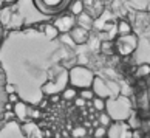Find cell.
I'll return each mask as SVG.
<instances>
[{"label":"cell","instance_id":"cell-1","mask_svg":"<svg viewBox=\"0 0 150 138\" xmlns=\"http://www.w3.org/2000/svg\"><path fill=\"white\" fill-rule=\"evenodd\" d=\"M115 123H125L133 113L132 101L129 96H116L107 99V110H105Z\"/></svg>","mask_w":150,"mask_h":138},{"label":"cell","instance_id":"cell-2","mask_svg":"<svg viewBox=\"0 0 150 138\" xmlns=\"http://www.w3.org/2000/svg\"><path fill=\"white\" fill-rule=\"evenodd\" d=\"M96 78L94 71L87 67V65H73V67L68 68V81H70V85L76 87L77 90H82V89H91L93 85V81Z\"/></svg>","mask_w":150,"mask_h":138},{"label":"cell","instance_id":"cell-3","mask_svg":"<svg viewBox=\"0 0 150 138\" xmlns=\"http://www.w3.org/2000/svg\"><path fill=\"white\" fill-rule=\"evenodd\" d=\"M91 89L94 92V95L104 99H110V98H116L121 95V87L116 81H110L104 76H96L93 81Z\"/></svg>","mask_w":150,"mask_h":138},{"label":"cell","instance_id":"cell-4","mask_svg":"<svg viewBox=\"0 0 150 138\" xmlns=\"http://www.w3.org/2000/svg\"><path fill=\"white\" fill-rule=\"evenodd\" d=\"M138 43H139V39H138V36L135 33L129 34V36H118V39L115 41L116 53L119 56H130V54L136 51Z\"/></svg>","mask_w":150,"mask_h":138},{"label":"cell","instance_id":"cell-5","mask_svg":"<svg viewBox=\"0 0 150 138\" xmlns=\"http://www.w3.org/2000/svg\"><path fill=\"white\" fill-rule=\"evenodd\" d=\"M73 0H34L39 11L45 14H56L68 8Z\"/></svg>","mask_w":150,"mask_h":138},{"label":"cell","instance_id":"cell-6","mask_svg":"<svg viewBox=\"0 0 150 138\" xmlns=\"http://www.w3.org/2000/svg\"><path fill=\"white\" fill-rule=\"evenodd\" d=\"M53 23L57 26L60 34H64V33H70L71 30H73L77 25V22H76V17L73 14H64V16H59Z\"/></svg>","mask_w":150,"mask_h":138},{"label":"cell","instance_id":"cell-7","mask_svg":"<svg viewBox=\"0 0 150 138\" xmlns=\"http://www.w3.org/2000/svg\"><path fill=\"white\" fill-rule=\"evenodd\" d=\"M107 138H132L130 127L125 126L124 123H113L108 127Z\"/></svg>","mask_w":150,"mask_h":138},{"label":"cell","instance_id":"cell-8","mask_svg":"<svg viewBox=\"0 0 150 138\" xmlns=\"http://www.w3.org/2000/svg\"><path fill=\"white\" fill-rule=\"evenodd\" d=\"M30 110H31V106H28V104L23 102V101H19L17 104H14V107H13V112L16 115V120L20 121L22 124L31 121L30 120Z\"/></svg>","mask_w":150,"mask_h":138},{"label":"cell","instance_id":"cell-9","mask_svg":"<svg viewBox=\"0 0 150 138\" xmlns=\"http://www.w3.org/2000/svg\"><path fill=\"white\" fill-rule=\"evenodd\" d=\"M70 36L73 37L76 45H82V43H87L88 39H90V30H87L81 25H76L74 28L70 31Z\"/></svg>","mask_w":150,"mask_h":138},{"label":"cell","instance_id":"cell-10","mask_svg":"<svg viewBox=\"0 0 150 138\" xmlns=\"http://www.w3.org/2000/svg\"><path fill=\"white\" fill-rule=\"evenodd\" d=\"M116 34L118 36L133 34V25L129 22V19H119L116 22Z\"/></svg>","mask_w":150,"mask_h":138},{"label":"cell","instance_id":"cell-11","mask_svg":"<svg viewBox=\"0 0 150 138\" xmlns=\"http://www.w3.org/2000/svg\"><path fill=\"white\" fill-rule=\"evenodd\" d=\"M76 22H77V25L84 26V28H87V30H91L94 26V19H93V16L88 13V11H84L81 16H77Z\"/></svg>","mask_w":150,"mask_h":138},{"label":"cell","instance_id":"cell-12","mask_svg":"<svg viewBox=\"0 0 150 138\" xmlns=\"http://www.w3.org/2000/svg\"><path fill=\"white\" fill-rule=\"evenodd\" d=\"M60 96H62V101H67V102H73L74 99L79 96V90L73 85H67L65 89L60 92Z\"/></svg>","mask_w":150,"mask_h":138},{"label":"cell","instance_id":"cell-13","mask_svg":"<svg viewBox=\"0 0 150 138\" xmlns=\"http://www.w3.org/2000/svg\"><path fill=\"white\" fill-rule=\"evenodd\" d=\"M68 11H70V14L74 16V17L81 16V14L85 11V3H84V0H73V2H71V5L68 6Z\"/></svg>","mask_w":150,"mask_h":138},{"label":"cell","instance_id":"cell-14","mask_svg":"<svg viewBox=\"0 0 150 138\" xmlns=\"http://www.w3.org/2000/svg\"><path fill=\"white\" fill-rule=\"evenodd\" d=\"M135 76L139 79H149L150 78V64H147V62L139 64L135 68Z\"/></svg>","mask_w":150,"mask_h":138},{"label":"cell","instance_id":"cell-15","mask_svg":"<svg viewBox=\"0 0 150 138\" xmlns=\"http://www.w3.org/2000/svg\"><path fill=\"white\" fill-rule=\"evenodd\" d=\"M43 34H45L50 41H53V39H57L60 36V31L57 30V26L54 23H47V25H43Z\"/></svg>","mask_w":150,"mask_h":138},{"label":"cell","instance_id":"cell-16","mask_svg":"<svg viewBox=\"0 0 150 138\" xmlns=\"http://www.w3.org/2000/svg\"><path fill=\"white\" fill-rule=\"evenodd\" d=\"M101 53L105 54V56H110L116 51V45H115V41H102L101 42Z\"/></svg>","mask_w":150,"mask_h":138},{"label":"cell","instance_id":"cell-17","mask_svg":"<svg viewBox=\"0 0 150 138\" xmlns=\"http://www.w3.org/2000/svg\"><path fill=\"white\" fill-rule=\"evenodd\" d=\"M87 135H88V129L85 127L84 124L82 126H74V127L70 130V137L71 138H84Z\"/></svg>","mask_w":150,"mask_h":138},{"label":"cell","instance_id":"cell-18","mask_svg":"<svg viewBox=\"0 0 150 138\" xmlns=\"http://www.w3.org/2000/svg\"><path fill=\"white\" fill-rule=\"evenodd\" d=\"M91 104H93V109L96 110L98 113H101V112H105L107 110V99H104V98H99V96H96L91 101Z\"/></svg>","mask_w":150,"mask_h":138},{"label":"cell","instance_id":"cell-19","mask_svg":"<svg viewBox=\"0 0 150 138\" xmlns=\"http://www.w3.org/2000/svg\"><path fill=\"white\" fill-rule=\"evenodd\" d=\"M98 121H99V124L101 126H104V127H110V126H112L115 121L112 120V117H110V115L107 113V112H101V113H98Z\"/></svg>","mask_w":150,"mask_h":138},{"label":"cell","instance_id":"cell-20","mask_svg":"<svg viewBox=\"0 0 150 138\" xmlns=\"http://www.w3.org/2000/svg\"><path fill=\"white\" fill-rule=\"evenodd\" d=\"M125 123H127V126H129V127L130 129H133V130H138V129H139L141 127V124H142V121H141V118L139 117H138V115H135V113H132L130 115V118L129 120H127L125 121Z\"/></svg>","mask_w":150,"mask_h":138},{"label":"cell","instance_id":"cell-21","mask_svg":"<svg viewBox=\"0 0 150 138\" xmlns=\"http://www.w3.org/2000/svg\"><path fill=\"white\" fill-rule=\"evenodd\" d=\"M129 2H130V6L136 11H144L150 5V0H129Z\"/></svg>","mask_w":150,"mask_h":138},{"label":"cell","instance_id":"cell-22","mask_svg":"<svg viewBox=\"0 0 150 138\" xmlns=\"http://www.w3.org/2000/svg\"><path fill=\"white\" fill-rule=\"evenodd\" d=\"M107 135H108V129L104 127V126L99 124L98 127H93V132H91L93 138H107Z\"/></svg>","mask_w":150,"mask_h":138},{"label":"cell","instance_id":"cell-23","mask_svg":"<svg viewBox=\"0 0 150 138\" xmlns=\"http://www.w3.org/2000/svg\"><path fill=\"white\" fill-rule=\"evenodd\" d=\"M79 96H81V98H84L85 101H93V99L96 98V95H94L93 89H82V90H79Z\"/></svg>","mask_w":150,"mask_h":138},{"label":"cell","instance_id":"cell-24","mask_svg":"<svg viewBox=\"0 0 150 138\" xmlns=\"http://www.w3.org/2000/svg\"><path fill=\"white\" fill-rule=\"evenodd\" d=\"M59 37H60V41H62L67 47H70V48H74L76 47V43L73 41V37L70 36V33H64V34H60Z\"/></svg>","mask_w":150,"mask_h":138},{"label":"cell","instance_id":"cell-25","mask_svg":"<svg viewBox=\"0 0 150 138\" xmlns=\"http://www.w3.org/2000/svg\"><path fill=\"white\" fill-rule=\"evenodd\" d=\"M40 118V109H34V107H31V110H30V120L31 121H34V120H39Z\"/></svg>","mask_w":150,"mask_h":138},{"label":"cell","instance_id":"cell-26","mask_svg":"<svg viewBox=\"0 0 150 138\" xmlns=\"http://www.w3.org/2000/svg\"><path fill=\"white\" fill-rule=\"evenodd\" d=\"M20 101V96L17 95V92H14V93H9L8 95V102H11L14 106V104H17Z\"/></svg>","mask_w":150,"mask_h":138},{"label":"cell","instance_id":"cell-27","mask_svg":"<svg viewBox=\"0 0 150 138\" xmlns=\"http://www.w3.org/2000/svg\"><path fill=\"white\" fill-rule=\"evenodd\" d=\"M73 102L76 104V107H81V109L87 106V101H85L84 98H81V96H77V98L74 99V101H73Z\"/></svg>","mask_w":150,"mask_h":138},{"label":"cell","instance_id":"cell-28","mask_svg":"<svg viewBox=\"0 0 150 138\" xmlns=\"http://www.w3.org/2000/svg\"><path fill=\"white\" fill-rule=\"evenodd\" d=\"M48 99H50V102H59L60 99H62V96H60V93H56V95L48 96Z\"/></svg>","mask_w":150,"mask_h":138},{"label":"cell","instance_id":"cell-29","mask_svg":"<svg viewBox=\"0 0 150 138\" xmlns=\"http://www.w3.org/2000/svg\"><path fill=\"white\" fill-rule=\"evenodd\" d=\"M6 92H8V95H9V93H14V92H16V87H14L13 84H8V85H6Z\"/></svg>","mask_w":150,"mask_h":138},{"label":"cell","instance_id":"cell-30","mask_svg":"<svg viewBox=\"0 0 150 138\" xmlns=\"http://www.w3.org/2000/svg\"><path fill=\"white\" fill-rule=\"evenodd\" d=\"M5 2V5H13V3H16L17 0H3Z\"/></svg>","mask_w":150,"mask_h":138},{"label":"cell","instance_id":"cell-31","mask_svg":"<svg viewBox=\"0 0 150 138\" xmlns=\"http://www.w3.org/2000/svg\"><path fill=\"white\" fill-rule=\"evenodd\" d=\"M3 5H5V2H3V0H0V8H2Z\"/></svg>","mask_w":150,"mask_h":138},{"label":"cell","instance_id":"cell-32","mask_svg":"<svg viewBox=\"0 0 150 138\" xmlns=\"http://www.w3.org/2000/svg\"><path fill=\"white\" fill-rule=\"evenodd\" d=\"M84 138H93L91 135H87V137H84Z\"/></svg>","mask_w":150,"mask_h":138},{"label":"cell","instance_id":"cell-33","mask_svg":"<svg viewBox=\"0 0 150 138\" xmlns=\"http://www.w3.org/2000/svg\"><path fill=\"white\" fill-rule=\"evenodd\" d=\"M62 138H71V137H70V135H68V137H62Z\"/></svg>","mask_w":150,"mask_h":138},{"label":"cell","instance_id":"cell-34","mask_svg":"<svg viewBox=\"0 0 150 138\" xmlns=\"http://www.w3.org/2000/svg\"><path fill=\"white\" fill-rule=\"evenodd\" d=\"M149 79H150V78H149Z\"/></svg>","mask_w":150,"mask_h":138}]
</instances>
